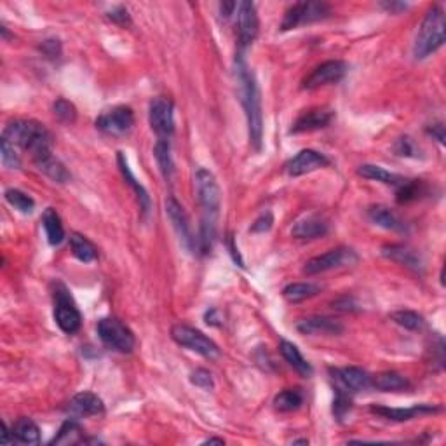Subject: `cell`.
I'll list each match as a JSON object with an SVG mask.
<instances>
[{
    "mask_svg": "<svg viewBox=\"0 0 446 446\" xmlns=\"http://www.w3.org/2000/svg\"><path fill=\"white\" fill-rule=\"evenodd\" d=\"M236 75L239 82L241 103H243L244 113L248 120V133H250V144L253 148H262L263 140V113H262V98L260 87H258L257 77H255L251 68L248 67L243 54L236 58Z\"/></svg>",
    "mask_w": 446,
    "mask_h": 446,
    "instance_id": "1",
    "label": "cell"
},
{
    "mask_svg": "<svg viewBox=\"0 0 446 446\" xmlns=\"http://www.w3.org/2000/svg\"><path fill=\"white\" fill-rule=\"evenodd\" d=\"M14 147H21L32 153V159L53 150V136L44 124L37 120H13L4 129V136Z\"/></svg>",
    "mask_w": 446,
    "mask_h": 446,
    "instance_id": "2",
    "label": "cell"
},
{
    "mask_svg": "<svg viewBox=\"0 0 446 446\" xmlns=\"http://www.w3.org/2000/svg\"><path fill=\"white\" fill-rule=\"evenodd\" d=\"M446 39V20L445 11L440 6H434L427 11L422 25L413 44V56L415 60H423L429 54L436 53L445 44Z\"/></svg>",
    "mask_w": 446,
    "mask_h": 446,
    "instance_id": "3",
    "label": "cell"
},
{
    "mask_svg": "<svg viewBox=\"0 0 446 446\" xmlns=\"http://www.w3.org/2000/svg\"><path fill=\"white\" fill-rule=\"evenodd\" d=\"M193 184H196L197 199L204 210V218L217 220L222 206V192L215 174L206 167H197L196 174H193Z\"/></svg>",
    "mask_w": 446,
    "mask_h": 446,
    "instance_id": "4",
    "label": "cell"
},
{
    "mask_svg": "<svg viewBox=\"0 0 446 446\" xmlns=\"http://www.w3.org/2000/svg\"><path fill=\"white\" fill-rule=\"evenodd\" d=\"M96 330L98 336H100V340L103 342V345L115 350V352L129 354L133 352L134 345H136V338H134L133 331H131L126 324L120 323L119 319L103 317V319L98 321Z\"/></svg>",
    "mask_w": 446,
    "mask_h": 446,
    "instance_id": "5",
    "label": "cell"
},
{
    "mask_svg": "<svg viewBox=\"0 0 446 446\" xmlns=\"http://www.w3.org/2000/svg\"><path fill=\"white\" fill-rule=\"evenodd\" d=\"M171 336L178 345L193 350V352L200 354L208 359H215V357L220 356V349H218L217 343L196 328L186 326V324H174L171 328Z\"/></svg>",
    "mask_w": 446,
    "mask_h": 446,
    "instance_id": "6",
    "label": "cell"
},
{
    "mask_svg": "<svg viewBox=\"0 0 446 446\" xmlns=\"http://www.w3.org/2000/svg\"><path fill=\"white\" fill-rule=\"evenodd\" d=\"M54 321L60 326V330L67 335H74L80 330L82 316L75 307L70 293L65 290V286L58 284L54 291Z\"/></svg>",
    "mask_w": 446,
    "mask_h": 446,
    "instance_id": "7",
    "label": "cell"
},
{
    "mask_svg": "<svg viewBox=\"0 0 446 446\" xmlns=\"http://www.w3.org/2000/svg\"><path fill=\"white\" fill-rule=\"evenodd\" d=\"M330 7L323 2H298L293 4L290 9L286 11L283 18V23H281V30L288 32L293 30V28L300 27V25L314 23V21H321L324 18L330 16Z\"/></svg>",
    "mask_w": 446,
    "mask_h": 446,
    "instance_id": "8",
    "label": "cell"
},
{
    "mask_svg": "<svg viewBox=\"0 0 446 446\" xmlns=\"http://www.w3.org/2000/svg\"><path fill=\"white\" fill-rule=\"evenodd\" d=\"M174 105L170 98H153L148 107V120L152 131L163 141H170L174 133Z\"/></svg>",
    "mask_w": 446,
    "mask_h": 446,
    "instance_id": "9",
    "label": "cell"
},
{
    "mask_svg": "<svg viewBox=\"0 0 446 446\" xmlns=\"http://www.w3.org/2000/svg\"><path fill=\"white\" fill-rule=\"evenodd\" d=\"M357 260H359V257L350 248H335V250L326 251L324 255L310 258L303 267V274L316 276V274L328 272V270L340 269V267L354 265V263H357Z\"/></svg>",
    "mask_w": 446,
    "mask_h": 446,
    "instance_id": "10",
    "label": "cell"
},
{
    "mask_svg": "<svg viewBox=\"0 0 446 446\" xmlns=\"http://www.w3.org/2000/svg\"><path fill=\"white\" fill-rule=\"evenodd\" d=\"M134 126V113L129 107H113L96 119V127L108 136H124Z\"/></svg>",
    "mask_w": 446,
    "mask_h": 446,
    "instance_id": "11",
    "label": "cell"
},
{
    "mask_svg": "<svg viewBox=\"0 0 446 446\" xmlns=\"http://www.w3.org/2000/svg\"><path fill=\"white\" fill-rule=\"evenodd\" d=\"M236 25H237V39H239V46L248 47L255 42L258 35V28H260V21H258L257 7L253 2H241L237 4L236 11Z\"/></svg>",
    "mask_w": 446,
    "mask_h": 446,
    "instance_id": "12",
    "label": "cell"
},
{
    "mask_svg": "<svg viewBox=\"0 0 446 446\" xmlns=\"http://www.w3.org/2000/svg\"><path fill=\"white\" fill-rule=\"evenodd\" d=\"M331 380L335 383V390H343V393H361L371 387V376L361 368L349 367V368H331L330 370Z\"/></svg>",
    "mask_w": 446,
    "mask_h": 446,
    "instance_id": "13",
    "label": "cell"
},
{
    "mask_svg": "<svg viewBox=\"0 0 446 446\" xmlns=\"http://www.w3.org/2000/svg\"><path fill=\"white\" fill-rule=\"evenodd\" d=\"M349 70L347 63L343 61H326V63L319 65V67L314 68L309 75L303 80V89H317L321 86H326V84H335L340 82Z\"/></svg>",
    "mask_w": 446,
    "mask_h": 446,
    "instance_id": "14",
    "label": "cell"
},
{
    "mask_svg": "<svg viewBox=\"0 0 446 446\" xmlns=\"http://www.w3.org/2000/svg\"><path fill=\"white\" fill-rule=\"evenodd\" d=\"M166 213L167 217H170L171 223H173L178 237H180V243L184 244L189 251L196 250V237L192 236L189 217H186L185 210L174 197H167L166 199Z\"/></svg>",
    "mask_w": 446,
    "mask_h": 446,
    "instance_id": "15",
    "label": "cell"
},
{
    "mask_svg": "<svg viewBox=\"0 0 446 446\" xmlns=\"http://www.w3.org/2000/svg\"><path fill=\"white\" fill-rule=\"evenodd\" d=\"M330 166V159L316 150L305 148L298 152L293 159L288 160L286 171L290 177H302V174L312 173V171L321 170V167Z\"/></svg>",
    "mask_w": 446,
    "mask_h": 446,
    "instance_id": "16",
    "label": "cell"
},
{
    "mask_svg": "<svg viewBox=\"0 0 446 446\" xmlns=\"http://www.w3.org/2000/svg\"><path fill=\"white\" fill-rule=\"evenodd\" d=\"M333 117H335V112L331 110V108H312V110L309 112H303L302 115L295 120L290 133L298 134V133H309V131L323 129V127L330 126Z\"/></svg>",
    "mask_w": 446,
    "mask_h": 446,
    "instance_id": "17",
    "label": "cell"
},
{
    "mask_svg": "<svg viewBox=\"0 0 446 446\" xmlns=\"http://www.w3.org/2000/svg\"><path fill=\"white\" fill-rule=\"evenodd\" d=\"M297 330L303 335H324V336H336L343 331V326L338 321L331 317L312 316L300 319L297 324Z\"/></svg>",
    "mask_w": 446,
    "mask_h": 446,
    "instance_id": "18",
    "label": "cell"
},
{
    "mask_svg": "<svg viewBox=\"0 0 446 446\" xmlns=\"http://www.w3.org/2000/svg\"><path fill=\"white\" fill-rule=\"evenodd\" d=\"M373 413L380 415L382 419L393 420V422H408V420L416 419L426 413H436L440 408L433 407V404H415L412 408H387V407H371Z\"/></svg>",
    "mask_w": 446,
    "mask_h": 446,
    "instance_id": "19",
    "label": "cell"
},
{
    "mask_svg": "<svg viewBox=\"0 0 446 446\" xmlns=\"http://www.w3.org/2000/svg\"><path fill=\"white\" fill-rule=\"evenodd\" d=\"M330 230V223L326 218L319 217V215H310L303 220H298L291 229V234L297 239H317V237L326 236Z\"/></svg>",
    "mask_w": 446,
    "mask_h": 446,
    "instance_id": "20",
    "label": "cell"
},
{
    "mask_svg": "<svg viewBox=\"0 0 446 446\" xmlns=\"http://www.w3.org/2000/svg\"><path fill=\"white\" fill-rule=\"evenodd\" d=\"M68 412L75 416H94L105 412V404L96 394L79 393L68 403Z\"/></svg>",
    "mask_w": 446,
    "mask_h": 446,
    "instance_id": "21",
    "label": "cell"
},
{
    "mask_svg": "<svg viewBox=\"0 0 446 446\" xmlns=\"http://www.w3.org/2000/svg\"><path fill=\"white\" fill-rule=\"evenodd\" d=\"M34 163L39 167L40 173H44L47 178L56 181V184H67L70 180V173L67 171L65 164L53 155V150L34 157Z\"/></svg>",
    "mask_w": 446,
    "mask_h": 446,
    "instance_id": "22",
    "label": "cell"
},
{
    "mask_svg": "<svg viewBox=\"0 0 446 446\" xmlns=\"http://www.w3.org/2000/svg\"><path fill=\"white\" fill-rule=\"evenodd\" d=\"M382 255L389 260L401 263V265L408 267V269L415 270V272H420L423 269V262L419 255L413 250H409L408 246H403V244H390V246H383L382 248Z\"/></svg>",
    "mask_w": 446,
    "mask_h": 446,
    "instance_id": "23",
    "label": "cell"
},
{
    "mask_svg": "<svg viewBox=\"0 0 446 446\" xmlns=\"http://www.w3.org/2000/svg\"><path fill=\"white\" fill-rule=\"evenodd\" d=\"M117 164H119V170H120V173H122V177H124V180H126V184L134 190V193H136V199H138V203H140V210L144 211V215H148L150 204H152V203H150L148 192L145 190V186L141 185L140 181L136 180V178H134L133 171H131L129 164H127L126 157H124L122 152L117 153Z\"/></svg>",
    "mask_w": 446,
    "mask_h": 446,
    "instance_id": "24",
    "label": "cell"
},
{
    "mask_svg": "<svg viewBox=\"0 0 446 446\" xmlns=\"http://www.w3.org/2000/svg\"><path fill=\"white\" fill-rule=\"evenodd\" d=\"M368 218H370L375 225L382 227V229L386 230H393V232H404V230H407L404 222L401 220L390 208L382 206V204L371 206L370 210H368Z\"/></svg>",
    "mask_w": 446,
    "mask_h": 446,
    "instance_id": "25",
    "label": "cell"
},
{
    "mask_svg": "<svg viewBox=\"0 0 446 446\" xmlns=\"http://www.w3.org/2000/svg\"><path fill=\"white\" fill-rule=\"evenodd\" d=\"M279 352L281 356L284 357V361H286L298 375H302L303 378H309V376L312 375V367H310L309 361L302 356V352H300L298 347L295 345V343L288 342V340H281Z\"/></svg>",
    "mask_w": 446,
    "mask_h": 446,
    "instance_id": "26",
    "label": "cell"
},
{
    "mask_svg": "<svg viewBox=\"0 0 446 446\" xmlns=\"http://www.w3.org/2000/svg\"><path fill=\"white\" fill-rule=\"evenodd\" d=\"M357 174L367 180H375L380 181V184H386V185H393V186H401L407 181V178L400 177V174H394L390 171L383 170V167L375 166V164H363V166L357 167Z\"/></svg>",
    "mask_w": 446,
    "mask_h": 446,
    "instance_id": "27",
    "label": "cell"
},
{
    "mask_svg": "<svg viewBox=\"0 0 446 446\" xmlns=\"http://www.w3.org/2000/svg\"><path fill=\"white\" fill-rule=\"evenodd\" d=\"M371 386L382 393H400L409 387V382L396 371H382L371 376Z\"/></svg>",
    "mask_w": 446,
    "mask_h": 446,
    "instance_id": "28",
    "label": "cell"
},
{
    "mask_svg": "<svg viewBox=\"0 0 446 446\" xmlns=\"http://www.w3.org/2000/svg\"><path fill=\"white\" fill-rule=\"evenodd\" d=\"M42 225H44V230H46L47 241H49L51 246H58V244L63 243L65 229H63V223H61L60 215L56 213V210L47 208V210L44 211Z\"/></svg>",
    "mask_w": 446,
    "mask_h": 446,
    "instance_id": "29",
    "label": "cell"
},
{
    "mask_svg": "<svg viewBox=\"0 0 446 446\" xmlns=\"http://www.w3.org/2000/svg\"><path fill=\"white\" fill-rule=\"evenodd\" d=\"M70 250L72 255L77 258L79 262L84 263H91L98 258V250L93 243H91L87 237H84L82 234L74 232L70 236Z\"/></svg>",
    "mask_w": 446,
    "mask_h": 446,
    "instance_id": "30",
    "label": "cell"
},
{
    "mask_svg": "<svg viewBox=\"0 0 446 446\" xmlns=\"http://www.w3.org/2000/svg\"><path fill=\"white\" fill-rule=\"evenodd\" d=\"M11 431H13L14 440H18L20 443H25V445L37 443L39 438H40L39 426L32 419H27V416H21V419H18L16 422H14L13 429Z\"/></svg>",
    "mask_w": 446,
    "mask_h": 446,
    "instance_id": "31",
    "label": "cell"
},
{
    "mask_svg": "<svg viewBox=\"0 0 446 446\" xmlns=\"http://www.w3.org/2000/svg\"><path fill=\"white\" fill-rule=\"evenodd\" d=\"M317 293H321V286L312 283H293L283 290V297L290 303H300L303 300L316 297Z\"/></svg>",
    "mask_w": 446,
    "mask_h": 446,
    "instance_id": "32",
    "label": "cell"
},
{
    "mask_svg": "<svg viewBox=\"0 0 446 446\" xmlns=\"http://www.w3.org/2000/svg\"><path fill=\"white\" fill-rule=\"evenodd\" d=\"M303 404V393L300 389H286L274 397V408L277 412L290 413Z\"/></svg>",
    "mask_w": 446,
    "mask_h": 446,
    "instance_id": "33",
    "label": "cell"
},
{
    "mask_svg": "<svg viewBox=\"0 0 446 446\" xmlns=\"http://www.w3.org/2000/svg\"><path fill=\"white\" fill-rule=\"evenodd\" d=\"M82 434L84 431L79 426V422L70 419L61 426V429L58 431V436H54L51 445H77L82 441Z\"/></svg>",
    "mask_w": 446,
    "mask_h": 446,
    "instance_id": "34",
    "label": "cell"
},
{
    "mask_svg": "<svg viewBox=\"0 0 446 446\" xmlns=\"http://www.w3.org/2000/svg\"><path fill=\"white\" fill-rule=\"evenodd\" d=\"M153 153H155L157 164H159L164 178H166V180H170V178L173 177V173H174V164H173V159H171L170 141L157 140V145H155V148H153Z\"/></svg>",
    "mask_w": 446,
    "mask_h": 446,
    "instance_id": "35",
    "label": "cell"
},
{
    "mask_svg": "<svg viewBox=\"0 0 446 446\" xmlns=\"http://www.w3.org/2000/svg\"><path fill=\"white\" fill-rule=\"evenodd\" d=\"M390 319L409 331H420L426 326L423 317L420 314L413 312V310H396V312L390 314Z\"/></svg>",
    "mask_w": 446,
    "mask_h": 446,
    "instance_id": "36",
    "label": "cell"
},
{
    "mask_svg": "<svg viewBox=\"0 0 446 446\" xmlns=\"http://www.w3.org/2000/svg\"><path fill=\"white\" fill-rule=\"evenodd\" d=\"M6 200L14 208V210H18L20 213H25V215H30L35 208V200L32 199L28 193L21 192V190L18 189H7Z\"/></svg>",
    "mask_w": 446,
    "mask_h": 446,
    "instance_id": "37",
    "label": "cell"
},
{
    "mask_svg": "<svg viewBox=\"0 0 446 446\" xmlns=\"http://www.w3.org/2000/svg\"><path fill=\"white\" fill-rule=\"evenodd\" d=\"M422 189L423 186L420 180H407L403 185L396 189L397 203L407 204V203H412V200H416L420 196H422Z\"/></svg>",
    "mask_w": 446,
    "mask_h": 446,
    "instance_id": "38",
    "label": "cell"
},
{
    "mask_svg": "<svg viewBox=\"0 0 446 446\" xmlns=\"http://www.w3.org/2000/svg\"><path fill=\"white\" fill-rule=\"evenodd\" d=\"M53 112L56 115V119L63 124H72L77 119V108L74 103H70L65 98H58L53 105Z\"/></svg>",
    "mask_w": 446,
    "mask_h": 446,
    "instance_id": "39",
    "label": "cell"
},
{
    "mask_svg": "<svg viewBox=\"0 0 446 446\" xmlns=\"http://www.w3.org/2000/svg\"><path fill=\"white\" fill-rule=\"evenodd\" d=\"M0 155H2V164L9 170H20L21 160L18 155L16 148L11 141H7L6 138H2V147H0Z\"/></svg>",
    "mask_w": 446,
    "mask_h": 446,
    "instance_id": "40",
    "label": "cell"
},
{
    "mask_svg": "<svg viewBox=\"0 0 446 446\" xmlns=\"http://www.w3.org/2000/svg\"><path fill=\"white\" fill-rule=\"evenodd\" d=\"M352 408V400H350L349 393H343V390H336V396L333 400V415L336 420L345 419L347 413Z\"/></svg>",
    "mask_w": 446,
    "mask_h": 446,
    "instance_id": "41",
    "label": "cell"
},
{
    "mask_svg": "<svg viewBox=\"0 0 446 446\" xmlns=\"http://www.w3.org/2000/svg\"><path fill=\"white\" fill-rule=\"evenodd\" d=\"M394 152L401 157H415V159L419 157V148L409 136L397 138L396 144H394Z\"/></svg>",
    "mask_w": 446,
    "mask_h": 446,
    "instance_id": "42",
    "label": "cell"
},
{
    "mask_svg": "<svg viewBox=\"0 0 446 446\" xmlns=\"http://www.w3.org/2000/svg\"><path fill=\"white\" fill-rule=\"evenodd\" d=\"M190 382L203 390H211L215 387L213 375H211L208 370H204V368H199V370L192 371V375H190Z\"/></svg>",
    "mask_w": 446,
    "mask_h": 446,
    "instance_id": "43",
    "label": "cell"
},
{
    "mask_svg": "<svg viewBox=\"0 0 446 446\" xmlns=\"http://www.w3.org/2000/svg\"><path fill=\"white\" fill-rule=\"evenodd\" d=\"M272 223H274L272 213H269V211H267V213H263L262 217L253 223V227H251V232H255V234L267 232V230H270Z\"/></svg>",
    "mask_w": 446,
    "mask_h": 446,
    "instance_id": "44",
    "label": "cell"
},
{
    "mask_svg": "<svg viewBox=\"0 0 446 446\" xmlns=\"http://www.w3.org/2000/svg\"><path fill=\"white\" fill-rule=\"evenodd\" d=\"M107 18L110 21H113V23H117V25H127L129 23V13H127V9L126 7H122V6H119V7H115V9H112L110 13L107 14Z\"/></svg>",
    "mask_w": 446,
    "mask_h": 446,
    "instance_id": "45",
    "label": "cell"
},
{
    "mask_svg": "<svg viewBox=\"0 0 446 446\" xmlns=\"http://www.w3.org/2000/svg\"><path fill=\"white\" fill-rule=\"evenodd\" d=\"M40 49H42L44 53H46L49 58H54V56L58 58V56H60V42H58V40H54V39L44 40L42 46H40Z\"/></svg>",
    "mask_w": 446,
    "mask_h": 446,
    "instance_id": "46",
    "label": "cell"
},
{
    "mask_svg": "<svg viewBox=\"0 0 446 446\" xmlns=\"http://www.w3.org/2000/svg\"><path fill=\"white\" fill-rule=\"evenodd\" d=\"M427 133L433 138H436L441 145H445V126L443 124H433V126L427 127Z\"/></svg>",
    "mask_w": 446,
    "mask_h": 446,
    "instance_id": "47",
    "label": "cell"
},
{
    "mask_svg": "<svg viewBox=\"0 0 446 446\" xmlns=\"http://www.w3.org/2000/svg\"><path fill=\"white\" fill-rule=\"evenodd\" d=\"M236 11H237V4L236 2H223V4H220V13H222L223 20H229V18H232L234 14H236Z\"/></svg>",
    "mask_w": 446,
    "mask_h": 446,
    "instance_id": "48",
    "label": "cell"
},
{
    "mask_svg": "<svg viewBox=\"0 0 446 446\" xmlns=\"http://www.w3.org/2000/svg\"><path fill=\"white\" fill-rule=\"evenodd\" d=\"M206 323L211 324V326H218V324H222V317H220V312H218L217 309H211L206 312Z\"/></svg>",
    "mask_w": 446,
    "mask_h": 446,
    "instance_id": "49",
    "label": "cell"
},
{
    "mask_svg": "<svg viewBox=\"0 0 446 446\" xmlns=\"http://www.w3.org/2000/svg\"><path fill=\"white\" fill-rule=\"evenodd\" d=\"M333 307H336L338 310H345V312H347V310H352L354 302H352V300H349V298H343V300H338V302H335Z\"/></svg>",
    "mask_w": 446,
    "mask_h": 446,
    "instance_id": "50",
    "label": "cell"
},
{
    "mask_svg": "<svg viewBox=\"0 0 446 446\" xmlns=\"http://www.w3.org/2000/svg\"><path fill=\"white\" fill-rule=\"evenodd\" d=\"M229 248H230V253H232L234 260H236V262H239V265H241V267H243V260H241V257H239V250H237V248H236V244H234L232 237H230V239H229Z\"/></svg>",
    "mask_w": 446,
    "mask_h": 446,
    "instance_id": "51",
    "label": "cell"
},
{
    "mask_svg": "<svg viewBox=\"0 0 446 446\" xmlns=\"http://www.w3.org/2000/svg\"><path fill=\"white\" fill-rule=\"evenodd\" d=\"M383 7H386L387 11H390V13H394V11H401V9H407V4H396V2H386L382 4Z\"/></svg>",
    "mask_w": 446,
    "mask_h": 446,
    "instance_id": "52",
    "label": "cell"
},
{
    "mask_svg": "<svg viewBox=\"0 0 446 446\" xmlns=\"http://www.w3.org/2000/svg\"><path fill=\"white\" fill-rule=\"evenodd\" d=\"M14 436H13V431L7 429V426H4V433H2V443H13Z\"/></svg>",
    "mask_w": 446,
    "mask_h": 446,
    "instance_id": "53",
    "label": "cell"
},
{
    "mask_svg": "<svg viewBox=\"0 0 446 446\" xmlns=\"http://www.w3.org/2000/svg\"><path fill=\"white\" fill-rule=\"evenodd\" d=\"M204 443H206V445H213V443H217V445H223V443H225V441H223V440H218V438H211V440L204 441Z\"/></svg>",
    "mask_w": 446,
    "mask_h": 446,
    "instance_id": "54",
    "label": "cell"
},
{
    "mask_svg": "<svg viewBox=\"0 0 446 446\" xmlns=\"http://www.w3.org/2000/svg\"><path fill=\"white\" fill-rule=\"evenodd\" d=\"M293 445H309V441H307V440H297V441H293Z\"/></svg>",
    "mask_w": 446,
    "mask_h": 446,
    "instance_id": "55",
    "label": "cell"
}]
</instances>
